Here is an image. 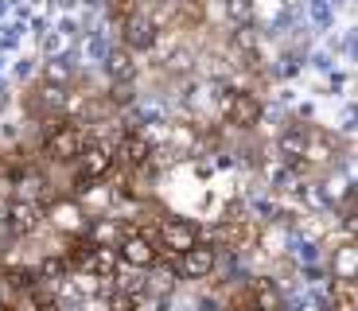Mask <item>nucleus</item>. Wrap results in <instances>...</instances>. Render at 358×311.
<instances>
[{
  "mask_svg": "<svg viewBox=\"0 0 358 311\" xmlns=\"http://www.w3.org/2000/svg\"><path fill=\"white\" fill-rule=\"evenodd\" d=\"M86 152V133L82 124L66 121V117H47L43 121V156L55 164H71Z\"/></svg>",
  "mask_w": 358,
  "mask_h": 311,
  "instance_id": "obj_1",
  "label": "nucleus"
},
{
  "mask_svg": "<svg viewBox=\"0 0 358 311\" xmlns=\"http://www.w3.org/2000/svg\"><path fill=\"white\" fill-rule=\"evenodd\" d=\"M222 113L230 124H238V129H253V124L261 121V101L257 94H250V89H226L222 94Z\"/></svg>",
  "mask_w": 358,
  "mask_h": 311,
  "instance_id": "obj_2",
  "label": "nucleus"
},
{
  "mask_svg": "<svg viewBox=\"0 0 358 311\" xmlns=\"http://www.w3.org/2000/svg\"><path fill=\"white\" fill-rule=\"evenodd\" d=\"M113 164H117L113 148H106V144H86V152L78 156V175H74V183H78V187L98 183V179L109 175Z\"/></svg>",
  "mask_w": 358,
  "mask_h": 311,
  "instance_id": "obj_3",
  "label": "nucleus"
},
{
  "mask_svg": "<svg viewBox=\"0 0 358 311\" xmlns=\"http://www.w3.org/2000/svg\"><path fill=\"white\" fill-rule=\"evenodd\" d=\"M160 31H156V20L144 16V12H133L129 20H121V43L133 47V51H152Z\"/></svg>",
  "mask_w": 358,
  "mask_h": 311,
  "instance_id": "obj_4",
  "label": "nucleus"
},
{
  "mask_svg": "<svg viewBox=\"0 0 358 311\" xmlns=\"http://www.w3.org/2000/svg\"><path fill=\"white\" fill-rule=\"evenodd\" d=\"M160 249H168V253H176V257H183L187 249L199 245V230L191 222H183V218H164L160 222Z\"/></svg>",
  "mask_w": 358,
  "mask_h": 311,
  "instance_id": "obj_5",
  "label": "nucleus"
},
{
  "mask_svg": "<svg viewBox=\"0 0 358 311\" xmlns=\"http://www.w3.org/2000/svg\"><path fill=\"white\" fill-rule=\"evenodd\" d=\"M160 241H152V238H144V233H125V241H121V265H129V268H152L156 261H160Z\"/></svg>",
  "mask_w": 358,
  "mask_h": 311,
  "instance_id": "obj_6",
  "label": "nucleus"
},
{
  "mask_svg": "<svg viewBox=\"0 0 358 311\" xmlns=\"http://www.w3.org/2000/svg\"><path fill=\"white\" fill-rule=\"evenodd\" d=\"M218 265V249L210 245V241H199L195 249H187L183 257H179V276L183 280H203V276H210Z\"/></svg>",
  "mask_w": 358,
  "mask_h": 311,
  "instance_id": "obj_7",
  "label": "nucleus"
},
{
  "mask_svg": "<svg viewBox=\"0 0 358 311\" xmlns=\"http://www.w3.org/2000/svg\"><path fill=\"white\" fill-rule=\"evenodd\" d=\"M39 222H43V206L31 203V198H12V206H8V230L16 233V238L36 233Z\"/></svg>",
  "mask_w": 358,
  "mask_h": 311,
  "instance_id": "obj_8",
  "label": "nucleus"
},
{
  "mask_svg": "<svg viewBox=\"0 0 358 311\" xmlns=\"http://www.w3.org/2000/svg\"><path fill=\"white\" fill-rule=\"evenodd\" d=\"M47 218H51V226L59 233H71V238L86 233V214H82V206L74 203V198H59V203H51Z\"/></svg>",
  "mask_w": 358,
  "mask_h": 311,
  "instance_id": "obj_9",
  "label": "nucleus"
},
{
  "mask_svg": "<svg viewBox=\"0 0 358 311\" xmlns=\"http://www.w3.org/2000/svg\"><path fill=\"white\" fill-rule=\"evenodd\" d=\"M113 156H117V168H144L148 156H152V144H148V136H141V133H125L121 140H117Z\"/></svg>",
  "mask_w": 358,
  "mask_h": 311,
  "instance_id": "obj_10",
  "label": "nucleus"
},
{
  "mask_svg": "<svg viewBox=\"0 0 358 311\" xmlns=\"http://www.w3.org/2000/svg\"><path fill=\"white\" fill-rule=\"evenodd\" d=\"M27 109L31 113H39L47 121V117H63V109H66V94H63V86H51V82H43V86L27 98Z\"/></svg>",
  "mask_w": 358,
  "mask_h": 311,
  "instance_id": "obj_11",
  "label": "nucleus"
},
{
  "mask_svg": "<svg viewBox=\"0 0 358 311\" xmlns=\"http://www.w3.org/2000/svg\"><path fill=\"white\" fill-rule=\"evenodd\" d=\"M117 261H121V249L117 245H94V253L86 257V265H82L78 273H94V276H101V280H113Z\"/></svg>",
  "mask_w": 358,
  "mask_h": 311,
  "instance_id": "obj_12",
  "label": "nucleus"
},
{
  "mask_svg": "<svg viewBox=\"0 0 358 311\" xmlns=\"http://www.w3.org/2000/svg\"><path fill=\"white\" fill-rule=\"evenodd\" d=\"M308 140H312V129H304V124H292L288 133H280L277 148L285 152V160H304V152H308Z\"/></svg>",
  "mask_w": 358,
  "mask_h": 311,
  "instance_id": "obj_13",
  "label": "nucleus"
},
{
  "mask_svg": "<svg viewBox=\"0 0 358 311\" xmlns=\"http://www.w3.org/2000/svg\"><path fill=\"white\" fill-rule=\"evenodd\" d=\"M327 311H358V284L335 276L331 292H327Z\"/></svg>",
  "mask_w": 358,
  "mask_h": 311,
  "instance_id": "obj_14",
  "label": "nucleus"
},
{
  "mask_svg": "<svg viewBox=\"0 0 358 311\" xmlns=\"http://www.w3.org/2000/svg\"><path fill=\"white\" fill-rule=\"evenodd\" d=\"M109 78L117 86H129L136 78V62H133V47H121V51L109 55Z\"/></svg>",
  "mask_w": 358,
  "mask_h": 311,
  "instance_id": "obj_15",
  "label": "nucleus"
},
{
  "mask_svg": "<svg viewBox=\"0 0 358 311\" xmlns=\"http://www.w3.org/2000/svg\"><path fill=\"white\" fill-rule=\"evenodd\" d=\"M331 268H335V276H339V280H358V241H350V245L335 249Z\"/></svg>",
  "mask_w": 358,
  "mask_h": 311,
  "instance_id": "obj_16",
  "label": "nucleus"
},
{
  "mask_svg": "<svg viewBox=\"0 0 358 311\" xmlns=\"http://www.w3.org/2000/svg\"><path fill=\"white\" fill-rule=\"evenodd\" d=\"M250 292H253V303H261L265 311H280V292L273 288V280H253Z\"/></svg>",
  "mask_w": 358,
  "mask_h": 311,
  "instance_id": "obj_17",
  "label": "nucleus"
},
{
  "mask_svg": "<svg viewBox=\"0 0 358 311\" xmlns=\"http://www.w3.org/2000/svg\"><path fill=\"white\" fill-rule=\"evenodd\" d=\"M331 156H335L331 140H327V136H320V133H312V140H308V152H304V160H308V164H327Z\"/></svg>",
  "mask_w": 358,
  "mask_h": 311,
  "instance_id": "obj_18",
  "label": "nucleus"
},
{
  "mask_svg": "<svg viewBox=\"0 0 358 311\" xmlns=\"http://www.w3.org/2000/svg\"><path fill=\"white\" fill-rule=\"evenodd\" d=\"M39 195H43V179L31 175V171H24V175L16 179V198H31V203H36Z\"/></svg>",
  "mask_w": 358,
  "mask_h": 311,
  "instance_id": "obj_19",
  "label": "nucleus"
},
{
  "mask_svg": "<svg viewBox=\"0 0 358 311\" xmlns=\"http://www.w3.org/2000/svg\"><path fill=\"white\" fill-rule=\"evenodd\" d=\"M191 59H195V55H191L187 47H179V51H171L168 66H171V71H179V74H187L191 71Z\"/></svg>",
  "mask_w": 358,
  "mask_h": 311,
  "instance_id": "obj_20",
  "label": "nucleus"
},
{
  "mask_svg": "<svg viewBox=\"0 0 358 311\" xmlns=\"http://www.w3.org/2000/svg\"><path fill=\"white\" fill-rule=\"evenodd\" d=\"M109 8H113V16H121V20H129L133 12H141L136 8V0H109Z\"/></svg>",
  "mask_w": 358,
  "mask_h": 311,
  "instance_id": "obj_21",
  "label": "nucleus"
},
{
  "mask_svg": "<svg viewBox=\"0 0 358 311\" xmlns=\"http://www.w3.org/2000/svg\"><path fill=\"white\" fill-rule=\"evenodd\" d=\"M230 16L250 24V0H230Z\"/></svg>",
  "mask_w": 358,
  "mask_h": 311,
  "instance_id": "obj_22",
  "label": "nucleus"
},
{
  "mask_svg": "<svg viewBox=\"0 0 358 311\" xmlns=\"http://www.w3.org/2000/svg\"><path fill=\"white\" fill-rule=\"evenodd\" d=\"M347 233L358 241V214H350V218H347Z\"/></svg>",
  "mask_w": 358,
  "mask_h": 311,
  "instance_id": "obj_23",
  "label": "nucleus"
},
{
  "mask_svg": "<svg viewBox=\"0 0 358 311\" xmlns=\"http://www.w3.org/2000/svg\"><path fill=\"white\" fill-rule=\"evenodd\" d=\"M234 311H265V308H261V303H238Z\"/></svg>",
  "mask_w": 358,
  "mask_h": 311,
  "instance_id": "obj_24",
  "label": "nucleus"
}]
</instances>
